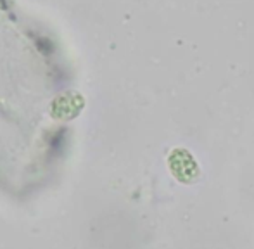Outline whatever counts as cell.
<instances>
[{
	"label": "cell",
	"instance_id": "obj_1",
	"mask_svg": "<svg viewBox=\"0 0 254 249\" xmlns=\"http://www.w3.org/2000/svg\"><path fill=\"white\" fill-rule=\"evenodd\" d=\"M168 166L175 179L182 184H194L201 175L197 161L187 149H173L168 158Z\"/></svg>",
	"mask_w": 254,
	"mask_h": 249
}]
</instances>
